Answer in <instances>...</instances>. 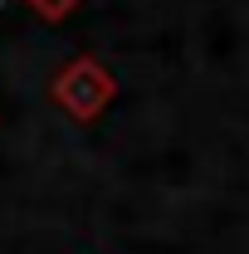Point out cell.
Returning a JSON list of instances; mask_svg holds the SVG:
<instances>
[{
  "mask_svg": "<svg viewBox=\"0 0 249 254\" xmlns=\"http://www.w3.org/2000/svg\"><path fill=\"white\" fill-rule=\"evenodd\" d=\"M34 5H39V10H44V15H63V10H68V5H73V0H34Z\"/></svg>",
  "mask_w": 249,
  "mask_h": 254,
  "instance_id": "1",
  "label": "cell"
}]
</instances>
